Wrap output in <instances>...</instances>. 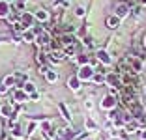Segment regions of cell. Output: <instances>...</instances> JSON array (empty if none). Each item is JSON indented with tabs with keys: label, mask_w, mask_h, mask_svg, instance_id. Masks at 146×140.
<instances>
[{
	"label": "cell",
	"mask_w": 146,
	"mask_h": 140,
	"mask_svg": "<svg viewBox=\"0 0 146 140\" xmlns=\"http://www.w3.org/2000/svg\"><path fill=\"white\" fill-rule=\"evenodd\" d=\"M77 77H79V81H92V77H94V69H92V65H82V67L79 69Z\"/></svg>",
	"instance_id": "obj_1"
},
{
	"label": "cell",
	"mask_w": 146,
	"mask_h": 140,
	"mask_svg": "<svg viewBox=\"0 0 146 140\" xmlns=\"http://www.w3.org/2000/svg\"><path fill=\"white\" fill-rule=\"evenodd\" d=\"M36 41H38L39 45H49V43H51V36H49V32H39V30H36Z\"/></svg>",
	"instance_id": "obj_2"
},
{
	"label": "cell",
	"mask_w": 146,
	"mask_h": 140,
	"mask_svg": "<svg viewBox=\"0 0 146 140\" xmlns=\"http://www.w3.org/2000/svg\"><path fill=\"white\" fill-rule=\"evenodd\" d=\"M13 101H17V103L28 101V93H26L25 90H15V93H13Z\"/></svg>",
	"instance_id": "obj_3"
},
{
	"label": "cell",
	"mask_w": 146,
	"mask_h": 140,
	"mask_svg": "<svg viewBox=\"0 0 146 140\" xmlns=\"http://www.w3.org/2000/svg\"><path fill=\"white\" fill-rule=\"evenodd\" d=\"M129 65H131V69H133L135 73H139L142 69V62H141V58H135V56H131L129 58Z\"/></svg>",
	"instance_id": "obj_4"
},
{
	"label": "cell",
	"mask_w": 146,
	"mask_h": 140,
	"mask_svg": "<svg viewBox=\"0 0 146 140\" xmlns=\"http://www.w3.org/2000/svg\"><path fill=\"white\" fill-rule=\"evenodd\" d=\"M96 56H98V62H101V64H105V65L111 64V56H109L105 51H98V52H96Z\"/></svg>",
	"instance_id": "obj_5"
},
{
	"label": "cell",
	"mask_w": 146,
	"mask_h": 140,
	"mask_svg": "<svg viewBox=\"0 0 146 140\" xmlns=\"http://www.w3.org/2000/svg\"><path fill=\"white\" fill-rule=\"evenodd\" d=\"M129 108H131V112L135 114V118H139V120H142V118H144V112H142V106L139 105V103H133V105L129 106Z\"/></svg>",
	"instance_id": "obj_6"
},
{
	"label": "cell",
	"mask_w": 146,
	"mask_h": 140,
	"mask_svg": "<svg viewBox=\"0 0 146 140\" xmlns=\"http://www.w3.org/2000/svg\"><path fill=\"white\" fill-rule=\"evenodd\" d=\"M9 4L6 2V0H0V19H4V17H8L9 15Z\"/></svg>",
	"instance_id": "obj_7"
},
{
	"label": "cell",
	"mask_w": 146,
	"mask_h": 140,
	"mask_svg": "<svg viewBox=\"0 0 146 140\" xmlns=\"http://www.w3.org/2000/svg\"><path fill=\"white\" fill-rule=\"evenodd\" d=\"M116 106V101H114V95H109L101 101V108H114Z\"/></svg>",
	"instance_id": "obj_8"
},
{
	"label": "cell",
	"mask_w": 146,
	"mask_h": 140,
	"mask_svg": "<svg viewBox=\"0 0 146 140\" xmlns=\"http://www.w3.org/2000/svg\"><path fill=\"white\" fill-rule=\"evenodd\" d=\"M129 13V6L127 4H120L118 8H116V17H120V19H124L125 15Z\"/></svg>",
	"instance_id": "obj_9"
},
{
	"label": "cell",
	"mask_w": 146,
	"mask_h": 140,
	"mask_svg": "<svg viewBox=\"0 0 146 140\" xmlns=\"http://www.w3.org/2000/svg\"><path fill=\"white\" fill-rule=\"evenodd\" d=\"M105 81H107L111 86H116L118 82H120V75H118V73H109V75L105 77Z\"/></svg>",
	"instance_id": "obj_10"
},
{
	"label": "cell",
	"mask_w": 146,
	"mask_h": 140,
	"mask_svg": "<svg viewBox=\"0 0 146 140\" xmlns=\"http://www.w3.org/2000/svg\"><path fill=\"white\" fill-rule=\"evenodd\" d=\"M68 86H69V90H73V92H77L79 88H81V81H79V77H75V79H69L68 81Z\"/></svg>",
	"instance_id": "obj_11"
},
{
	"label": "cell",
	"mask_w": 146,
	"mask_h": 140,
	"mask_svg": "<svg viewBox=\"0 0 146 140\" xmlns=\"http://www.w3.org/2000/svg\"><path fill=\"white\" fill-rule=\"evenodd\" d=\"M21 22H23V26H28V28H30V26H32V22H34V17H32L30 13H23Z\"/></svg>",
	"instance_id": "obj_12"
},
{
	"label": "cell",
	"mask_w": 146,
	"mask_h": 140,
	"mask_svg": "<svg viewBox=\"0 0 146 140\" xmlns=\"http://www.w3.org/2000/svg\"><path fill=\"white\" fill-rule=\"evenodd\" d=\"M0 114L4 116V118H11V114H13L11 105H2V106H0Z\"/></svg>",
	"instance_id": "obj_13"
},
{
	"label": "cell",
	"mask_w": 146,
	"mask_h": 140,
	"mask_svg": "<svg viewBox=\"0 0 146 140\" xmlns=\"http://www.w3.org/2000/svg\"><path fill=\"white\" fill-rule=\"evenodd\" d=\"M118 24H120V17L112 15V17L107 19V26H109V28H118Z\"/></svg>",
	"instance_id": "obj_14"
},
{
	"label": "cell",
	"mask_w": 146,
	"mask_h": 140,
	"mask_svg": "<svg viewBox=\"0 0 146 140\" xmlns=\"http://www.w3.org/2000/svg\"><path fill=\"white\" fill-rule=\"evenodd\" d=\"M45 79H47L49 82H56V81H58V73L52 71V69H47V73H45Z\"/></svg>",
	"instance_id": "obj_15"
},
{
	"label": "cell",
	"mask_w": 146,
	"mask_h": 140,
	"mask_svg": "<svg viewBox=\"0 0 146 140\" xmlns=\"http://www.w3.org/2000/svg\"><path fill=\"white\" fill-rule=\"evenodd\" d=\"M64 58H66V54L60 52V51H52L51 52V60H52V62H62Z\"/></svg>",
	"instance_id": "obj_16"
},
{
	"label": "cell",
	"mask_w": 146,
	"mask_h": 140,
	"mask_svg": "<svg viewBox=\"0 0 146 140\" xmlns=\"http://www.w3.org/2000/svg\"><path fill=\"white\" fill-rule=\"evenodd\" d=\"M34 17L38 19V21H43V22H45V21H49V13L45 11V9H39V11H36Z\"/></svg>",
	"instance_id": "obj_17"
},
{
	"label": "cell",
	"mask_w": 146,
	"mask_h": 140,
	"mask_svg": "<svg viewBox=\"0 0 146 140\" xmlns=\"http://www.w3.org/2000/svg\"><path fill=\"white\" fill-rule=\"evenodd\" d=\"M58 108H60V112H62V118H64L66 122H69V120H71V116H69V112H68V108H66L64 103H58Z\"/></svg>",
	"instance_id": "obj_18"
},
{
	"label": "cell",
	"mask_w": 146,
	"mask_h": 140,
	"mask_svg": "<svg viewBox=\"0 0 146 140\" xmlns=\"http://www.w3.org/2000/svg\"><path fill=\"white\" fill-rule=\"evenodd\" d=\"M23 38H25V41H28V43H30V41H36V32H32V30L28 28L25 34H23Z\"/></svg>",
	"instance_id": "obj_19"
},
{
	"label": "cell",
	"mask_w": 146,
	"mask_h": 140,
	"mask_svg": "<svg viewBox=\"0 0 146 140\" xmlns=\"http://www.w3.org/2000/svg\"><path fill=\"white\" fill-rule=\"evenodd\" d=\"M2 84H4V86H8V88H9V86L17 84V79H15V75H9V77H6V79H4V82H2Z\"/></svg>",
	"instance_id": "obj_20"
},
{
	"label": "cell",
	"mask_w": 146,
	"mask_h": 140,
	"mask_svg": "<svg viewBox=\"0 0 146 140\" xmlns=\"http://www.w3.org/2000/svg\"><path fill=\"white\" fill-rule=\"evenodd\" d=\"M62 43H64V45H75V38L66 34V36H62Z\"/></svg>",
	"instance_id": "obj_21"
},
{
	"label": "cell",
	"mask_w": 146,
	"mask_h": 140,
	"mask_svg": "<svg viewBox=\"0 0 146 140\" xmlns=\"http://www.w3.org/2000/svg\"><path fill=\"white\" fill-rule=\"evenodd\" d=\"M71 60H75V62H79L81 65H88V56H86V54H79L77 58H71Z\"/></svg>",
	"instance_id": "obj_22"
},
{
	"label": "cell",
	"mask_w": 146,
	"mask_h": 140,
	"mask_svg": "<svg viewBox=\"0 0 146 140\" xmlns=\"http://www.w3.org/2000/svg\"><path fill=\"white\" fill-rule=\"evenodd\" d=\"M23 90H25L26 93H34L36 92V86L32 84V82H25V84H23Z\"/></svg>",
	"instance_id": "obj_23"
},
{
	"label": "cell",
	"mask_w": 146,
	"mask_h": 140,
	"mask_svg": "<svg viewBox=\"0 0 146 140\" xmlns=\"http://www.w3.org/2000/svg\"><path fill=\"white\" fill-rule=\"evenodd\" d=\"M84 125H86V129H92V131H96V129H98V125H96V123L92 122V120H86Z\"/></svg>",
	"instance_id": "obj_24"
},
{
	"label": "cell",
	"mask_w": 146,
	"mask_h": 140,
	"mask_svg": "<svg viewBox=\"0 0 146 140\" xmlns=\"http://www.w3.org/2000/svg\"><path fill=\"white\" fill-rule=\"evenodd\" d=\"M92 81H94L96 84H101V82L105 81V77L103 75H94V77H92Z\"/></svg>",
	"instance_id": "obj_25"
},
{
	"label": "cell",
	"mask_w": 146,
	"mask_h": 140,
	"mask_svg": "<svg viewBox=\"0 0 146 140\" xmlns=\"http://www.w3.org/2000/svg\"><path fill=\"white\" fill-rule=\"evenodd\" d=\"M36 127H38V123H36V122H30V123H28V127H26L28 135H30V133H34V129H36Z\"/></svg>",
	"instance_id": "obj_26"
},
{
	"label": "cell",
	"mask_w": 146,
	"mask_h": 140,
	"mask_svg": "<svg viewBox=\"0 0 146 140\" xmlns=\"http://www.w3.org/2000/svg\"><path fill=\"white\" fill-rule=\"evenodd\" d=\"M75 15H77V17H82V15H84V8H82V6H79V8L75 9Z\"/></svg>",
	"instance_id": "obj_27"
},
{
	"label": "cell",
	"mask_w": 146,
	"mask_h": 140,
	"mask_svg": "<svg viewBox=\"0 0 146 140\" xmlns=\"http://www.w3.org/2000/svg\"><path fill=\"white\" fill-rule=\"evenodd\" d=\"M8 92V86H4V84H0V93H6Z\"/></svg>",
	"instance_id": "obj_28"
},
{
	"label": "cell",
	"mask_w": 146,
	"mask_h": 140,
	"mask_svg": "<svg viewBox=\"0 0 146 140\" xmlns=\"http://www.w3.org/2000/svg\"><path fill=\"white\" fill-rule=\"evenodd\" d=\"M38 97H39V95H38V93H30V99H32V101H38Z\"/></svg>",
	"instance_id": "obj_29"
},
{
	"label": "cell",
	"mask_w": 146,
	"mask_h": 140,
	"mask_svg": "<svg viewBox=\"0 0 146 140\" xmlns=\"http://www.w3.org/2000/svg\"><path fill=\"white\" fill-rule=\"evenodd\" d=\"M141 138H142V140H146V129H144V131H141Z\"/></svg>",
	"instance_id": "obj_30"
},
{
	"label": "cell",
	"mask_w": 146,
	"mask_h": 140,
	"mask_svg": "<svg viewBox=\"0 0 146 140\" xmlns=\"http://www.w3.org/2000/svg\"><path fill=\"white\" fill-rule=\"evenodd\" d=\"M139 2H141V4H146V0H139Z\"/></svg>",
	"instance_id": "obj_31"
},
{
	"label": "cell",
	"mask_w": 146,
	"mask_h": 140,
	"mask_svg": "<svg viewBox=\"0 0 146 140\" xmlns=\"http://www.w3.org/2000/svg\"><path fill=\"white\" fill-rule=\"evenodd\" d=\"M144 47H146V36H144Z\"/></svg>",
	"instance_id": "obj_32"
},
{
	"label": "cell",
	"mask_w": 146,
	"mask_h": 140,
	"mask_svg": "<svg viewBox=\"0 0 146 140\" xmlns=\"http://www.w3.org/2000/svg\"><path fill=\"white\" fill-rule=\"evenodd\" d=\"M6 2H8V4H9V2H11V0H6Z\"/></svg>",
	"instance_id": "obj_33"
},
{
	"label": "cell",
	"mask_w": 146,
	"mask_h": 140,
	"mask_svg": "<svg viewBox=\"0 0 146 140\" xmlns=\"http://www.w3.org/2000/svg\"><path fill=\"white\" fill-rule=\"evenodd\" d=\"M0 41H4V38H0Z\"/></svg>",
	"instance_id": "obj_34"
},
{
	"label": "cell",
	"mask_w": 146,
	"mask_h": 140,
	"mask_svg": "<svg viewBox=\"0 0 146 140\" xmlns=\"http://www.w3.org/2000/svg\"><path fill=\"white\" fill-rule=\"evenodd\" d=\"M86 140H90V138H86Z\"/></svg>",
	"instance_id": "obj_35"
}]
</instances>
